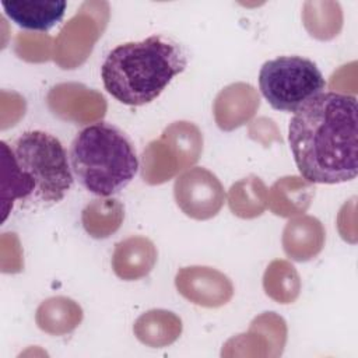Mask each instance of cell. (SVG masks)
I'll return each mask as SVG.
<instances>
[{
	"mask_svg": "<svg viewBox=\"0 0 358 358\" xmlns=\"http://www.w3.org/2000/svg\"><path fill=\"white\" fill-rule=\"evenodd\" d=\"M257 91L246 83H234L222 88L214 101V117L217 126L231 131L245 124L259 109Z\"/></svg>",
	"mask_w": 358,
	"mask_h": 358,
	"instance_id": "9c48e42d",
	"label": "cell"
},
{
	"mask_svg": "<svg viewBox=\"0 0 358 358\" xmlns=\"http://www.w3.org/2000/svg\"><path fill=\"white\" fill-rule=\"evenodd\" d=\"M228 206L234 215L245 220L256 218L267 207V187L255 175L234 183L228 192Z\"/></svg>",
	"mask_w": 358,
	"mask_h": 358,
	"instance_id": "e0dca14e",
	"label": "cell"
},
{
	"mask_svg": "<svg viewBox=\"0 0 358 358\" xmlns=\"http://www.w3.org/2000/svg\"><path fill=\"white\" fill-rule=\"evenodd\" d=\"M6 15L18 27L31 31H49L64 15V0H11L1 1Z\"/></svg>",
	"mask_w": 358,
	"mask_h": 358,
	"instance_id": "7c38bea8",
	"label": "cell"
},
{
	"mask_svg": "<svg viewBox=\"0 0 358 358\" xmlns=\"http://www.w3.org/2000/svg\"><path fill=\"white\" fill-rule=\"evenodd\" d=\"M303 22L312 36L322 41L331 39L343 27L341 7L334 1H306Z\"/></svg>",
	"mask_w": 358,
	"mask_h": 358,
	"instance_id": "d6986e66",
	"label": "cell"
},
{
	"mask_svg": "<svg viewBox=\"0 0 358 358\" xmlns=\"http://www.w3.org/2000/svg\"><path fill=\"white\" fill-rule=\"evenodd\" d=\"M175 285L183 298L203 308H220L234 296L229 277L207 266L180 268L176 273Z\"/></svg>",
	"mask_w": 358,
	"mask_h": 358,
	"instance_id": "ba28073f",
	"label": "cell"
},
{
	"mask_svg": "<svg viewBox=\"0 0 358 358\" xmlns=\"http://www.w3.org/2000/svg\"><path fill=\"white\" fill-rule=\"evenodd\" d=\"M203 151V136L190 122H173L143 152L141 176L150 185L169 180L193 165Z\"/></svg>",
	"mask_w": 358,
	"mask_h": 358,
	"instance_id": "8992f818",
	"label": "cell"
},
{
	"mask_svg": "<svg viewBox=\"0 0 358 358\" xmlns=\"http://www.w3.org/2000/svg\"><path fill=\"white\" fill-rule=\"evenodd\" d=\"M186 66V52L176 41L151 35L113 48L101 66V78L116 101L141 106L157 99Z\"/></svg>",
	"mask_w": 358,
	"mask_h": 358,
	"instance_id": "3957f363",
	"label": "cell"
},
{
	"mask_svg": "<svg viewBox=\"0 0 358 358\" xmlns=\"http://www.w3.org/2000/svg\"><path fill=\"white\" fill-rule=\"evenodd\" d=\"M83 320L81 306L67 296H52L45 299L36 309L35 322L38 327L52 336L71 333Z\"/></svg>",
	"mask_w": 358,
	"mask_h": 358,
	"instance_id": "5bb4252c",
	"label": "cell"
},
{
	"mask_svg": "<svg viewBox=\"0 0 358 358\" xmlns=\"http://www.w3.org/2000/svg\"><path fill=\"white\" fill-rule=\"evenodd\" d=\"M69 157L78 182L99 197L123 190L138 169L133 143L124 131L108 122L84 127L74 137Z\"/></svg>",
	"mask_w": 358,
	"mask_h": 358,
	"instance_id": "277c9868",
	"label": "cell"
},
{
	"mask_svg": "<svg viewBox=\"0 0 358 358\" xmlns=\"http://www.w3.org/2000/svg\"><path fill=\"white\" fill-rule=\"evenodd\" d=\"M133 331L148 347H165L176 341L180 336L182 320L173 312L152 309L137 317Z\"/></svg>",
	"mask_w": 358,
	"mask_h": 358,
	"instance_id": "9a60e30c",
	"label": "cell"
},
{
	"mask_svg": "<svg viewBox=\"0 0 358 358\" xmlns=\"http://www.w3.org/2000/svg\"><path fill=\"white\" fill-rule=\"evenodd\" d=\"M266 294L278 303H292L301 291V278L287 260L271 262L263 275Z\"/></svg>",
	"mask_w": 358,
	"mask_h": 358,
	"instance_id": "ac0fdd59",
	"label": "cell"
},
{
	"mask_svg": "<svg viewBox=\"0 0 358 358\" xmlns=\"http://www.w3.org/2000/svg\"><path fill=\"white\" fill-rule=\"evenodd\" d=\"M157 257L158 252L151 239L141 235H133L115 245L112 268L119 278L134 281L152 271Z\"/></svg>",
	"mask_w": 358,
	"mask_h": 358,
	"instance_id": "30bf717a",
	"label": "cell"
},
{
	"mask_svg": "<svg viewBox=\"0 0 358 358\" xmlns=\"http://www.w3.org/2000/svg\"><path fill=\"white\" fill-rule=\"evenodd\" d=\"M178 207L190 218L206 221L224 206L225 192L220 179L203 166H194L178 176L173 185Z\"/></svg>",
	"mask_w": 358,
	"mask_h": 358,
	"instance_id": "52a82bcc",
	"label": "cell"
},
{
	"mask_svg": "<svg viewBox=\"0 0 358 358\" xmlns=\"http://www.w3.org/2000/svg\"><path fill=\"white\" fill-rule=\"evenodd\" d=\"M3 220L15 200L45 207L63 200L73 186V171L59 138L42 130L20 134L11 145L1 141Z\"/></svg>",
	"mask_w": 358,
	"mask_h": 358,
	"instance_id": "7a4b0ae2",
	"label": "cell"
},
{
	"mask_svg": "<svg viewBox=\"0 0 358 358\" xmlns=\"http://www.w3.org/2000/svg\"><path fill=\"white\" fill-rule=\"evenodd\" d=\"M313 194L315 187L310 182L298 176H285L267 192V206L275 215L291 217L305 213Z\"/></svg>",
	"mask_w": 358,
	"mask_h": 358,
	"instance_id": "4fadbf2b",
	"label": "cell"
},
{
	"mask_svg": "<svg viewBox=\"0 0 358 358\" xmlns=\"http://www.w3.org/2000/svg\"><path fill=\"white\" fill-rule=\"evenodd\" d=\"M124 218V207L117 199L101 197L90 201L83 213L81 222L85 232L95 239H105L115 234Z\"/></svg>",
	"mask_w": 358,
	"mask_h": 358,
	"instance_id": "2e32d148",
	"label": "cell"
},
{
	"mask_svg": "<svg viewBox=\"0 0 358 358\" xmlns=\"http://www.w3.org/2000/svg\"><path fill=\"white\" fill-rule=\"evenodd\" d=\"M259 88L273 109L296 112L310 98L323 92L326 81L312 60L302 56H278L260 67Z\"/></svg>",
	"mask_w": 358,
	"mask_h": 358,
	"instance_id": "5b68a950",
	"label": "cell"
},
{
	"mask_svg": "<svg viewBox=\"0 0 358 358\" xmlns=\"http://www.w3.org/2000/svg\"><path fill=\"white\" fill-rule=\"evenodd\" d=\"M324 228L312 215L289 220L282 231V249L295 262H308L316 257L324 246Z\"/></svg>",
	"mask_w": 358,
	"mask_h": 358,
	"instance_id": "8fae6325",
	"label": "cell"
},
{
	"mask_svg": "<svg viewBox=\"0 0 358 358\" xmlns=\"http://www.w3.org/2000/svg\"><path fill=\"white\" fill-rule=\"evenodd\" d=\"M357 98L320 92L305 102L288 126L289 148L301 176L336 185L357 176Z\"/></svg>",
	"mask_w": 358,
	"mask_h": 358,
	"instance_id": "6da1fadb",
	"label": "cell"
}]
</instances>
